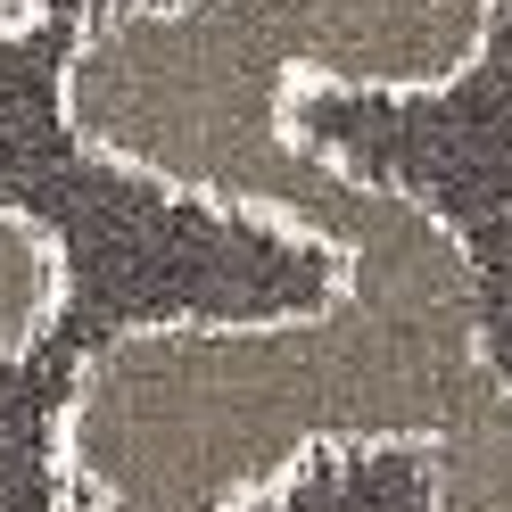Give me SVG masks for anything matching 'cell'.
Wrapping results in <instances>:
<instances>
[{
	"mask_svg": "<svg viewBox=\"0 0 512 512\" xmlns=\"http://www.w3.org/2000/svg\"><path fill=\"white\" fill-rule=\"evenodd\" d=\"M42 17H50V0H0V50H17Z\"/></svg>",
	"mask_w": 512,
	"mask_h": 512,
	"instance_id": "5b68a950",
	"label": "cell"
},
{
	"mask_svg": "<svg viewBox=\"0 0 512 512\" xmlns=\"http://www.w3.org/2000/svg\"><path fill=\"white\" fill-rule=\"evenodd\" d=\"M298 100H446L479 75L504 0H215Z\"/></svg>",
	"mask_w": 512,
	"mask_h": 512,
	"instance_id": "7a4b0ae2",
	"label": "cell"
},
{
	"mask_svg": "<svg viewBox=\"0 0 512 512\" xmlns=\"http://www.w3.org/2000/svg\"><path fill=\"white\" fill-rule=\"evenodd\" d=\"M422 512H512V372L504 364L422 446Z\"/></svg>",
	"mask_w": 512,
	"mask_h": 512,
	"instance_id": "3957f363",
	"label": "cell"
},
{
	"mask_svg": "<svg viewBox=\"0 0 512 512\" xmlns=\"http://www.w3.org/2000/svg\"><path fill=\"white\" fill-rule=\"evenodd\" d=\"M75 306V248L50 215L0 199V364H25Z\"/></svg>",
	"mask_w": 512,
	"mask_h": 512,
	"instance_id": "277c9868",
	"label": "cell"
},
{
	"mask_svg": "<svg viewBox=\"0 0 512 512\" xmlns=\"http://www.w3.org/2000/svg\"><path fill=\"white\" fill-rule=\"evenodd\" d=\"M50 108L91 166L331 256L306 306L91 339L42 438L58 512H265L331 455H422L496 372L455 215L314 149L298 83L215 0H100Z\"/></svg>",
	"mask_w": 512,
	"mask_h": 512,
	"instance_id": "6da1fadb",
	"label": "cell"
}]
</instances>
